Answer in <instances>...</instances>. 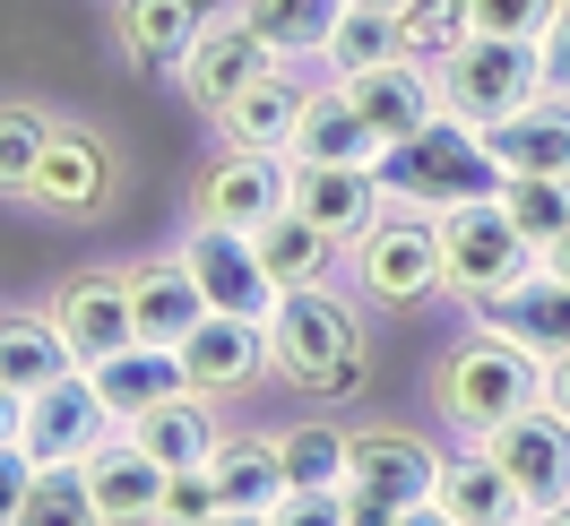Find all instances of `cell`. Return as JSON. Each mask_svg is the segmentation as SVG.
Instances as JSON below:
<instances>
[{
    "label": "cell",
    "instance_id": "74e56055",
    "mask_svg": "<svg viewBox=\"0 0 570 526\" xmlns=\"http://www.w3.org/2000/svg\"><path fill=\"white\" fill-rule=\"evenodd\" d=\"M475 9V36H519V43H544V27L562 18V0H466Z\"/></svg>",
    "mask_w": 570,
    "mask_h": 526
},
{
    "label": "cell",
    "instance_id": "9a60e30c",
    "mask_svg": "<svg viewBox=\"0 0 570 526\" xmlns=\"http://www.w3.org/2000/svg\"><path fill=\"white\" fill-rule=\"evenodd\" d=\"M78 475H87V492H96V509H105V526H156V500H165V466L112 423L96 449L78 457Z\"/></svg>",
    "mask_w": 570,
    "mask_h": 526
},
{
    "label": "cell",
    "instance_id": "4dcf8cb0",
    "mask_svg": "<svg viewBox=\"0 0 570 526\" xmlns=\"http://www.w3.org/2000/svg\"><path fill=\"white\" fill-rule=\"evenodd\" d=\"M268 440H277L285 492H346L355 431H337V423H285V431H268Z\"/></svg>",
    "mask_w": 570,
    "mask_h": 526
},
{
    "label": "cell",
    "instance_id": "60d3db41",
    "mask_svg": "<svg viewBox=\"0 0 570 526\" xmlns=\"http://www.w3.org/2000/svg\"><path fill=\"white\" fill-rule=\"evenodd\" d=\"M268 518H277V526H355V518H346V492H285Z\"/></svg>",
    "mask_w": 570,
    "mask_h": 526
},
{
    "label": "cell",
    "instance_id": "7a4b0ae2",
    "mask_svg": "<svg viewBox=\"0 0 570 526\" xmlns=\"http://www.w3.org/2000/svg\"><path fill=\"white\" fill-rule=\"evenodd\" d=\"M432 406H441V423H450L459 440H493L501 423H519L528 406H544V363H535L519 337L475 328V337H459V346L441 354Z\"/></svg>",
    "mask_w": 570,
    "mask_h": 526
},
{
    "label": "cell",
    "instance_id": "d6a6232c",
    "mask_svg": "<svg viewBox=\"0 0 570 526\" xmlns=\"http://www.w3.org/2000/svg\"><path fill=\"white\" fill-rule=\"evenodd\" d=\"M321 61H328V78H363V70H390V61H415V52H406V27L390 9H346Z\"/></svg>",
    "mask_w": 570,
    "mask_h": 526
},
{
    "label": "cell",
    "instance_id": "8fae6325",
    "mask_svg": "<svg viewBox=\"0 0 570 526\" xmlns=\"http://www.w3.org/2000/svg\"><path fill=\"white\" fill-rule=\"evenodd\" d=\"M105 431H112V406H105V388H96L87 363L27 397V457H36V466H78Z\"/></svg>",
    "mask_w": 570,
    "mask_h": 526
},
{
    "label": "cell",
    "instance_id": "83f0119b",
    "mask_svg": "<svg viewBox=\"0 0 570 526\" xmlns=\"http://www.w3.org/2000/svg\"><path fill=\"white\" fill-rule=\"evenodd\" d=\"M208 475H216V500L225 509H277L285 500V466H277V440L268 431H225L216 440V457H208Z\"/></svg>",
    "mask_w": 570,
    "mask_h": 526
},
{
    "label": "cell",
    "instance_id": "6da1fadb",
    "mask_svg": "<svg viewBox=\"0 0 570 526\" xmlns=\"http://www.w3.org/2000/svg\"><path fill=\"white\" fill-rule=\"evenodd\" d=\"M381 190L390 208L406 216H450V208H475V199H501L510 190V165L493 156V139L475 121H424L415 139L381 147Z\"/></svg>",
    "mask_w": 570,
    "mask_h": 526
},
{
    "label": "cell",
    "instance_id": "d6986e66",
    "mask_svg": "<svg viewBox=\"0 0 570 526\" xmlns=\"http://www.w3.org/2000/svg\"><path fill=\"white\" fill-rule=\"evenodd\" d=\"M441 509L459 526H501V518H528V500L510 484V466L493 457V440H466V449L441 457V492H432Z\"/></svg>",
    "mask_w": 570,
    "mask_h": 526
},
{
    "label": "cell",
    "instance_id": "ab89813d",
    "mask_svg": "<svg viewBox=\"0 0 570 526\" xmlns=\"http://www.w3.org/2000/svg\"><path fill=\"white\" fill-rule=\"evenodd\" d=\"M36 457H27V440H0V526H18V509H27V492H36Z\"/></svg>",
    "mask_w": 570,
    "mask_h": 526
},
{
    "label": "cell",
    "instance_id": "e575fe53",
    "mask_svg": "<svg viewBox=\"0 0 570 526\" xmlns=\"http://www.w3.org/2000/svg\"><path fill=\"white\" fill-rule=\"evenodd\" d=\"M501 208H510V225H519V234L544 250V242L570 225V173H510Z\"/></svg>",
    "mask_w": 570,
    "mask_h": 526
},
{
    "label": "cell",
    "instance_id": "4fadbf2b",
    "mask_svg": "<svg viewBox=\"0 0 570 526\" xmlns=\"http://www.w3.org/2000/svg\"><path fill=\"white\" fill-rule=\"evenodd\" d=\"M493 457L510 466V484H519V500H528V518L570 500V415H562V406H528L519 423H501Z\"/></svg>",
    "mask_w": 570,
    "mask_h": 526
},
{
    "label": "cell",
    "instance_id": "681fc988",
    "mask_svg": "<svg viewBox=\"0 0 570 526\" xmlns=\"http://www.w3.org/2000/svg\"><path fill=\"white\" fill-rule=\"evenodd\" d=\"M346 9H390V18H397V9H406V0H346Z\"/></svg>",
    "mask_w": 570,
    "mask_h": 526
},
{
    "label": "cell",
    "instance_id": "603a6c76",
    "mask_svg": "<svg viewBox=\"0 0 570 526\" xmlns=\"http://www.w3.org/2000/svg\"><path fill=\"white\" fill-rule=\"evenodd\" d=\"M303 96H312V87H294V61H285V70H268L259 87H243L234 105L216 112V130H225V147L294 156V121H303Z\"/></svg>",
    "mask_w": 570,
    "mask_h": 526
},
{
    "label": "cell",
    "instance_id": "d590c367",
    "mask_svg": "<svg viewBox=\"0 0 570 526\" xmlns=\"http://www.w3.org/2000/svg\"><path fill=\"white\" fill-rule=\"evenodd\" d=\"M18 526H105V509H96V492H87L78 466H43L27 509H18Z\"/></svg>",
    "mask_w": 570,
    "mask_h": 526
},
{
    "label": "cell",
    "instance_id": "44dd1931",
    "mask_svg": "<svg viewBox=\"0 0 570 526\" xmlns=\"http://www.w3.org/2000/svg\"><path fill=\"white\" fill-rule=\"evenodd\" d=\"M294 165H381V130L346 105V87H337V78L303 96V121H294Z\"/></svg>",
    "mask_w": 570,
    "mask_h": 526
},
{
    "label": "cell",
    "instance_id": "2e32d148",
    "mask_svg": "<svg viewBox=\"0 0 570 526\" xmlns=\"http://www.w3.org/2000/svg\"><path fill=\"white\" fill-rule=\"evenodd\" d=\"M285 208L328 225L337 242H363L390 216V190H381V165H294V199Z\"/></svg>",
    "mask_w": 570,
    "mask_h": 526
},
{
    "label": "cell",
    "instance_id": "836d02e7",
    "mask_svg": "<svg viewBox=\"0 0 570 526\" xmlns=\"http://www.w3.org/2000/svg\"><path fill=\"white\" fill-rule=\"evenodd\" d=\"M43 147H52V121L36 105H0V199H36Z\"/></svg>",
    "mask_w": 570,
    "mask_h": 526
},
{
    "label": "cell",
    "instance_id": "8d00e7d4",
    "mask_svg": "<svg viewBox=\"0 0 570 526\" xmlns=\"http://www.w3.org/2000/svg\"><path fill=\"white\" fill-rule=\"evenodd\" d=\"M397 27H406V52H415V61H441V52H459V43L475 36V9H466V0H406Z\"/></svg>",
    "mask_w": 570,
    "mask_h": 526
},
{
    "label": "cell",
    "instance_id": "4316f807",
    "mask_svg": "<svg viewBox=\"0 0 570 526\" xmlns=\"http://www.w3.org/2000/svg\"><path fill=\"white\" fill-rule=\"evenodd\" d=\"M96 371V388H105V406H112V423H139L147 406H165V397H181V354H165V346H121V354H105V363H87Z\"/></svg>",
    "mask_w": 570,
    "mask_h": 526
},
{
    "label": "cell",
    "instance_id": "f546056e",
    "mask_svg": "<svg viewBox=\"0 0 570 526\" xmlns=\"http://www.w3.org/2000/svg\"><path fill=\"white\" fill-rule=\"evenodd\" d=\"M234 9L268 36L277 61H321L328 36H337V18H346V0H234Z\"/></svg>",
    "mask_w": 570,
    "mask_h": 526
},
{
    "label": "cell",
    "instance_id": "d4e9b609",
    "mask_svg": "<svg viewBox=\"0 0 570 526\" xmlns=\"http://www.w3.org/2000/svg\"><path fill=\"white\" fill-rule=\"evenodd\" d=\"M510 173H570V87H544L535 105H519L510 121L484 130Z\"/></svg>",
    "mask_w": 570,
    "mask_h": 526
},
{
    "label": "cell",
    "instance_id": "f907efd6",
    "mask_svg": "<svg viewBox=\"0 0 570 526\" xmlns=\"http://www.w3.org/2000/svg\"><path fill=\"white\" fill-rule=\"evenodd\" d=\"M501 526H528V518H501Z\"/></svg>",
    "mask_w": 570,
    "mask_h": 526
},
{
    "label": "cell",
    "instance_id": "b9f144b4",
    "mask_svg": "<svg viewBox=\"0 0 570 526\" xmlns=\"http://www.w3.org/2000/svg\"><path fill=\"white\" fill-rule=\"evenodd\" d=\"M544 70H553V87H570V0H562V18L544 27Z\"/></svg>",
    "mask_w": 570,
    "mask_h": 526
},
{
    "label": "cell",
    "instance_id": "7bdbcfd3",
    "mask_svg": "<svg viewBox=\"0 0 570 526\" xmlns=\"http://www.w3.org/2000/svg\"><path fill=\"white\" fill-rule=\"evenodd\" d=\"M544 406H562V415H570V354L544 363Z\"/></svg>",
    "mask_w": 570,
    "mask_h": 526
},
{
    "label": "cell",
    "instance_id": "cb8c5ba5",
    "mask_svg": "<svg viewBox=\"0 0 570 526\" xmlns=\"http://www.w3.org/2000/svg\"><path fill=\"white\" fill-rule=\"evenodd\" d=\"M121 431H130V440H139V449L156 457L165 475H181V466H208L216 440H225V431H216V397H199V388H181V397H165V406H147V415L121 423Z\"/></svg>",
    "mask_w": 570,
    "mask_h": 526
},
{
    "label": "cell",
    "instance_id": "ac0fdd59",
    "mask_svg": "<svg viewBox=\"0 0 570 526\" xmlns=\"http://www.w3.org/2000/svg\"><path fill=\"white\" fill-rule=\"evenodd\" d=\"M346 105L381 130V147L415 139L424 121H441V87H432V61H390V70H363V78H337Z\"/></svg>",
    "mask_w": 570,
    "mask_h": 526
},
{
    "label": "cell",
    "instance_id": "8992f818",
    "mask_svg": "<svg viewBox=\"0 0 570 526\" xmlns=\"http://www.w3.org/2000/svg\"><path fill=\"white\" fill-rule=\"evenodd\" d=\"M441 457L424 431H355L346 457V518L355 526H397V509H415L441 492Z\"/></svg>",
    "mask_w": 570,
    "mask_h": 526
},
{
    "label": "cell",
    "instance_id": "ffe728a7",
    "mask_svg": "<svg viewBox=\"0 0 570 526\" xmlns=\"http://www.w3.org/2000/svg\"><path fill=\"white\" fill-rule=\"evenodd\" d=\"M130 311H139V346H165L174 354L199 319H208V294H199V277L174 259H147V268H130Z\"/></svg>",
    "mask_w": 570,
    "mask_h": 526
},
{
    "label": "cell",
    "instance_id": "7c38bea8",
    "mask_svg": "<svg viewBox=\"0 0 570 526\" xmlns=\"http://www.w3.org/2000/svg\"><path fill=\"white\" fill-rule=\"evenodd\" d=\"M43 311L61 319V337H70L78 363H105V354L139 346V311H130V277H112V268H78V277L52 285V302Z\"/></svg>",
    "mask_w": 570,
    "mask_h": 526
},
{
    "label": "cell",
    "instance_id": "277c9868",
    "mask_svg": "<svg viewBox=\"0 0 570 526\" xmlns=\"http://www.w3.org/2000/svg\"><path fill=\"white\" fill-rule=\"evenodd\" d=\"M432 234H441V285H450L475 319L501 311V302H510V294L544 268V250L510 225V208H501V199H475V208L432 216Z\"/></svg>",
    "mask_w": 570,
    "mask_h": 526
},
{
    "label": "cell",
    "instance_id": "3957f363",
    "mask_svg": "<svg viewBox=\"0 0 570 526\" xmlns=\"http://www.w3.org/2000/svg\"><path fill=\"white\" fill-rule=\"evenodd\" d=\"M268 371L312 397H355L363 388V319L337 285H294L268 311Z\"/></svg>",
    "mask_w": 570,
    "mask_h": 526
},
{
    "label": "cell",
    "instance_id": "f35d334b",
    "mask_svg": "<svg viewBox=\"0 0 570 526\" xmlns=\"http://www.w3.org/2000/svg\"><path fill=\"white\" fill-rule=\"evenodd\" d=\"M225 500H216V475L208 466H181V475H165V500H156V526H208Z\"/></svg>",
    "mask_w": 570,
    "mask_h": 526
},
{
    "label": "cell",
    "instance_id": "e0dca14e",
    "mask_svg": "<svg viewBox=\"0 0 570 526\" xmlns=\"http://www.w3.org/2000/svg\"><path fill=\"white\" fill-rule=\"evenodd\" d=\"M112 199V147L78 121H52V147H43V173H36V208L52 216H96Z\"/></svg>",
    "mask_w": 570,
    "mask_h": 526
},
{
    "label": "cell",
    "instance_id": "7dc6e473",
    "mask_svg": "<svg viewBox=\"0 0 570 526\" xmlns=\"http://www.w3.org/2000/svg\"><path fill=\"white\" fill-rule=\"evenodd\" d=\"M208 526H277V518H259V509H216Z\"/></svg>",
    "mask_w": 570,
    "mask_h": 526
},
{
    "label": "cell",
    "instance_id": "c3c4849f",
    "mask_svg": "<svg viewBox=\"0 0 570 526\" xmlns=\"http://www.w3.org/2000/svg\"><path fill=\"white\" fill-rule=\"evenodd\" d=\"M528 526H570V500H562V509H535Z\"/></svg>",
    "mask_w": 570,
    "mask_h": 526
},
{
    "label": "cell",
    "instance_id": "484cf974",
    "mask_svg": "<svg viewBox=\"0 0 570 526\" xmlns=\"http://www.w3.org/2000/svg\"><path fill=\"white\" fill-rule=\"evenodd\" d=\"M61 371H78L61 319H52V311H0V388L36 397V388H52Z\"/></svg>",
    "mask_w": 570,
    "mask_h": 526
},
{
    "label": "cell",
    "instance_id": "9c48e42d",
    "mask_svg": "<svg viewBox=\"0 0 570 526\" xmlns=\"http://www.w3.org/2000/svg\"><path fill=\"white\" fill-rule=\"evenodd\" d=\"M294 199V156H259V147H225L208 173L190 181V216L199 225H234V234H268Z\"/></svg>",
    "mask_w": 570,
    "mask_h": 526
},
{
    "label": "cell",
    "instance_id": "ee69618b",
    "mask_svg": "<svg viewBox=\"0 0 570 526\" xmlns=\"http://www.w3.org/2000/svg\"><path fill=\"white\" fill-rule=\"evenodd\" d=\"M0 440H27V397L18 388H0Z\"/></svg>",
    "mask_w": 570,
    "mask_h": 526
},
{
    "label": "cell",
    "instance_id": "5b68a950",
    "mask_svg": "<svg viewBox=\"0 0 570 526\" xmlns=\"http://www.w3.org/2000/svg\"><path fill=\"white\" fill-rule=\"evenodd\" d=\"M432 87H441V112H450V121L493 130V121H510L519 105H535V96L553 87V70H544V43L466 36L459 52H441V61H432Z\"/></svg>",
    "mask_w": 570,
    "mask_h": 526
},
{
    "label": "cell",
    "instance_id": "f1b7e54d",
    "mask_svg": "<svg viewBox=\"0 0 570 526\" xmlns=\"http://www.w3.org/2000/svg\"><path fill=\"white\" fill-rule=\"evenodd\" d=\"M484 328H501V337H519V346L535 354V363H553V354H570V285L562 277H544L535 268L501 311H484Z\"/></svg>",
    "mask_w": 570,
    "mask_h": 526
},
{
    "label": "cell",
    "instance_id": "30bf717a",
    "mask_svg": "<svg viewBox=\"0 0 570 526\" xmlns=\"http://www.w3.org/2000/svg\"><path fill=\"white\" fill-rule=\"evenodd\" d=\"M268 70H285L277 52H268V36L250 27L243 9H216L208 36L190 43V61H181V87H190V105H199V112H225L243 87H259Z\"/></svg>",
    "mask_w": 570,
    "mask_h": 526
},
{
    "label": "cell",
    "instance_id": "bcb514c9",
    "mask_svg": "<svg viewBox=\"0 0 570 526\" xmlns=\"http://www.w3.org/2000/svg\"><path fill=\"white\" fill-rule=\"evenodd\" d=\"M544 277H562V285H570V225L553 234V242H544Z\"/></svg>",
    "mask_w": 570,
    "mask_h": 526
},
{
    "label": "cell",
    "instance_id": "5bb4252c",
    "mask_svg": "<svg viewBox=\"0 0 570 526\" xmlns=\"http://www.w3.org/2000/svg\"><path fill=\"white\" fill-rule=\"evenodd\" d=\"M174 354H181V380L199 388V397H234V388H250L259 371H268V319H225V311H208Z\"/></svg>",
    "mask_w": 570,
    "mask_h": 526
},
{
    "label": "cell",
    "instance_id": "f6af8a7d",
    "mask_svg": "<svg viewBox=\"0 0 570 526\" xmlns=\"http://www.w3.org/2000/svg\"><path fill=\"white\" fill-rule=\"evenodd\" d=\"M397 526H459V518H450L441 500H415V509H397Z\"/></svg>",
    "mask_w": 570,
    "mask_h": 526
},
{
    "label": "cell",
    "instance_id": "52a82bcc",
    "mask_svg": "<svg viewBox=\"0 0 570 526\" xmlns=\"http://www.w3.org/2000/svg\"><path fill=\"white\" fill-rule=\"evenodd\" d=\"M355 294L381 302V311H415L432 294H450V285H441V234H432V216L390 208L363 234L355 242Z\"/></svg>",
    "mask_w": 570,
    "mask_h": 526
},
{
    "label": "cell",
    "instance_id": "ba28073f",
    "mask_svg": "<svg viewBox=\"0 0 570 526\" xmlns=\"http://www.w3.org/2000/svg\"><path fill=\"white\" fill-rule=\"evenodd\" d=\"M181 268L199 277V294H208V311L225 319H268L285 302V285L268 277V259H259V234H234V225H199L190 216V234H181Z\"/></svg>",
    "mask_w": 570,
    "mask_h": 526
},
{
    "label": "cell",
    "instance_id": "7402d4cb",
    "mask_svg": "<svg viewBox=\"0 0 570 526\" xmlns=\"http://www.w3.org/2000/svg\"><path fill=\"white\" fill-rule=\"evenodd\" d=\"M208 0H121V52L139 61V70H174L190 61V43L208 36Z\"/></svg>",
    "mask_w": 570,
    "mask_h": 526
},
{
    "label": "cell",
    "instance_id": "1f68e13d",
    "mask_svg": "<svg viewBox=\"0 0 570 526\" xmlns=\"http://www.w3.org/2000/svg\"><path fill=\"white\" fill-rule=\"evenodd\" d=\"M337 234H328V225H312V216L303 208H285L277 225H268V234H259V259H268V277L285 285V294H294V285H328V268H337Z\"/></svg>",
    "mask_w": 570,
    "mask_h": 526
}]
</instances>
